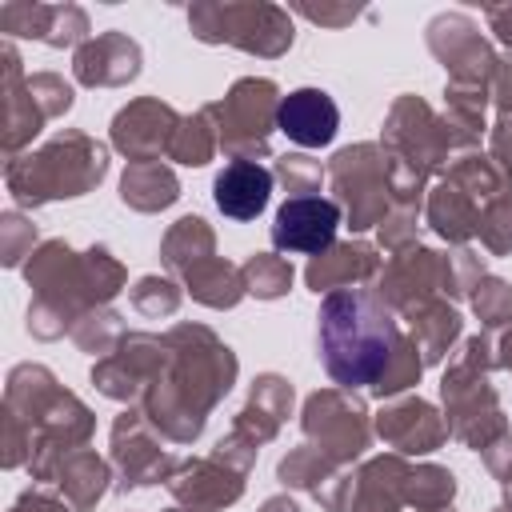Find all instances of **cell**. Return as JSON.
<instances>
[{"instance_id":"ac0fdd59","label":"cell","mask_w":512,"mask_h":512,"mask_svg":"<svg viewBox=\"0 0 512 512\" xmlns=\"http://www.w3.org/2000/svg\"><path fill=\"white\" fill-rule=\"evenodd\" d=\"M180 120L184 116L168 100H160V96H136L124 108H116V116L108 124V140H112V148L128 164L160 160V156H168Z\"/></svg>"},{"instance_id":"7a4b0ae2","label":"cell","mask_w":512,"mask_h":512,"mask_svg":"<svg viewBox=\"0 0 512 512\" xmlns=\"http://www.w3.org/2000/svg\"><path fill=\"white\" fill-rule=\"evenodd\" d=\"M168 340V372L148 388L140 412L168 444H196L212 408L232 392L240 376L236 352L196 320H180L164 332Z\"/></svg>"},{"instance_id":"836d02e7","label":"cell","mask_w":512,"mask_h":512,"mask_svg":"<svg viewBox=\"0 0 512 512\" xmlns=\"http://www.w3.org/2000/svg\"><path fill=\"white\" fill-rule=\"evenodd\" d=\"M448 180H456L480 208H488L492 200H500V196H508L512 192V168H504L500 160H492L488 152H480V148H472V152H460L452 164H448V172H444Z\"/></svg>"},{"instance_id":"8d00e7d4","label":"cell","mask_w":512,"mask_h":512,"mask_svg":"<svg viewBox=\"0 0 512 512\" xmlns=\"http://www.w3.org/2000/svg\"><path fill=\"white\" fill-rule=\"evenodd\" d=\"M240 272H244L248 296H256V300H280L292 292V280H296L292 260H284L280 252H252L240 264Z\"/></svg>"},{"instance_id":"3957f363","label":"cell","mask_w":512,"mask_h":512,"mask_svg":"<svg viewBox=\"0 0 512 512\" xmlns=\"http://www.w3.org/2000/svg\"><path fill=\"white\" fill-rule=\"evenodd\" d=\"M24 280L32 288L28 332L36 340H60L84 312L108 308L120 296V288L128 284V268L112 256L108 244L76 252L68 240H44L28 256Z\"/></svg>"},{"instance_id":"d6a6232c","label":"cell","mask_w":512,"mask_h":512,"mask_svg":"<svg viewBox=\"0 0 512 512\" xmlns=\"http://www.w3.org/2000/svg\"><path fill=\"white\" fill-rule=\"evenodd\" d=\"M212 256H216V232H212V224L204 216L188 212L176 224H168V232L160 240V264L172 276H184L188 268H196V264H204Z\"/></svg>"},{"instance_id":"6da1fadb","label":"cell","mask_w":512,"mask_h":512,"mask_svg":"<svg viewBox=\"0 0 512 512\" xmlns=\"http://www.w3.org/2000/svg\"><path fill=\"white\" fill-rule=\"evenodd\" d=\"M316 352L336 388L368 392L376 400L404 396L424 376L412 336L372 288H340L320 300Z\"/></svg>"},{"instance_id":"7402d4cb","label":"cell","mask_w":512,"mask_h":512,"mask_svg":"<svg viewBox=\"0 0 512 512\" xmlns=\"http://www.w3.org/2000/svg\"><path fill=\"white\" fill-rule=\"evenodd\" d=\"M292 404H296V388L288 376L280 372H260L252 384H248V396L244 404L236 408L232 416V436H240L244 444H252L256 452L264 444H272L284 428V420L292 416Z\"/></svg>"},{"instance_id":"e575fe53","label":"cell","mask_w":512,"mask_h":512,"mask_svg":"<svg viewBox=\"0 0 512 512\" xmlns=\"http://www.w3.org/2000/svg\"><path fill=\"white\" fill-rule=\"evenodd\" d=\"M220 152V132H216V120L196 108L192 116L180 120L176 136H172V148H168V160L184 164V168H204L212 156Z\"/></svg>"},{"instance_id":"9f6ffc18","label":"cell","mask_w":512,"mask_h":512,"mask_svg":"<svg viewBox=\"0 0 512 512\" xmlns=\"http://www.w3.org/2000/svg\"><path fill=\"white\" fill-rule=\"evenodd\" d=\"M500 492H504V508L512 512V480H508V484H500Z\"/></svg>"},{"instance_id":"ba28073f","label":"cell","mask_w":512,"mask_h":512,"mask_svg":"<svg viewBox=\"0 0 512 512\" xmlns=\"http://www.w3.org/2000/svg\"><path fill=\"white\" fill-rule=\"evenodd\" d=\"M280 100L284 96L268 76H240L220 100H208L204 112L216 120L220 152L228 160H268Z\"/></svg>"},{"instance_id":"f6af8a7d","label":"cell","mask_w":512,"mask_h":512,"mask_svg":"<svg viewBox=\"0 0 512 512\" xmlns=\"http://www.w3.org/2000/svg\"><path fill=\"white\" fill-rule=\"evenodd\" d=\"M480 244L488 256H508L512 252V192L492 200L484 212H480V228H476Z\"/></svg>"},{"instance_id":"f5cc1de1","label":"cell","mask_w":512,"mask_h":512,"mask_svg":"<svg viewBox=\"0 0 512 512\" xmlns=\"http://www.w3.org/2000/svg\"><path fill=\"white\" fill-rule=\"evenodd\" d=\"M488 156L512 168V112H500L488 128Z\"/></svg>"},{"instance_id":"d590c367","label":"cell","mask_w":512,"mask_h":512,"mask_svg":"<svg viewBox=\"0 0 512 512\" xmlns=\"http://www.w3.org/2000/svg\"><path fill=\"white\" fill-rule=\"evenodd\" d=\"M456 500V476L444 464L420 460L408 468V484H404V504L416 512H432V508H448Z\"/></svg>"},{"instance_id":"7bdbcfd3","label":"cell","mask_w":512,"mask_h":512,"mask_svg":"<svg viewBox=\"0 0 512 512\" xmlns=\"http://www.w3.org/2000/svg\"><path fill=\"white\" fill-rule=\"evenodd\" d=\"M36 248H40L36 244V224L16 208L0 212V264L4 268H24Z\"/></svg>"},{"instance_id":"8992f818","label":"cell","mask_w":512,"mask_h":512,"mask_svg":"<svg viewBox=\"0 0 512 512\" xmlns=\"http://www.w3.org/2000/svg\"><path fill=\"white\" fill-rule=\"evenodd\" d=\"M188 32L200 44H228L260 60H276L292 48V12L268 0H196L188 8Z\"/></svg>"},{"instance_id":"4dcf8cb0","label":"cell","mask_w":512,"mask_h":512,"mask_svg":"<svg viewBox=\"0 0 512 512\" xmlns=\"http://www.w3.org/2000/svg\"><path fill=\"white\" fill-rule=\"evenodd\" d=\"M180 200V180L176 172L164 164V160H140V164H128L124 176H120V204L132 208V212H164Z\"/></svg>"},{"instance_id":"c3c4849f","label":"cell","mask_w":512,"mask_h":512,"mask_svg":"<svg viewBox=\"0 0 512 512\" xmlns=\"http://www.w3.org/2000/svg\"><path fill=\"white\" fill-rule=\"evenodd\" d=\"M452 276H456V292H460V296H472V288L488 276L484 256H480L476 248H468V244L452 248Z\"/></svg>"},{"instance_id":"9a60e30c","label":"cell","mask_w":512,"mask_h":512,"mask_svg":"<svg viewBox=\"0 0 512 512\" xmlns=\"http://www.w3.org/2000/svg\"><path fill=\"white\" fill-rule=\"evenodd\" d=\"M168 340L156 332H128L116 352L92 364V384L116 404H140L148 388L168 372Z\"/></svg>"},{"instance_id":"2e32d148","label":"cell","mask_w":512,"mask_h":512,"mask_svg":"<svg viewBox=\"0 0 512 512\" xmlns=\"http://www.w3.org/2000/svg\"><path fill=\"white\" fill-rule=\"evenodd\" d=\"M424 44L444 64L448 84H480V88L492 84L500 52L468 12H436L424 28Z\"/></svg>"},{"instance_id":"11a10c76","label":"cell","mask_w":512,"mask_h":512,"mask_svg":"<svg viewBox=\"0 0 512 512\" xmlns=\"http://www.w3.org/2000/svg\"><path fill=\"white\" fill-rule=\"evenodd\" d=\"M256 512H300V504H296L288 492H276V496H268V500H264Z\"/></svg>"},{"instance_id":"b9f144b4","label":"cell","mask_w":512,"mask_h":512,"mask_svg":"<svg viewBox=\"0 0 512 512\" xmlns=\"http://www.w3.org/2000/svg\"><path fill=\"white\" fill-rule=\"evenodd\" d=\"M468 364L484 368L488 376L492 372H512V324L508 328H492V332H476L460 344V352Z\"/></svg>"},{"instance_id":"db71d44e","label":"cell","mask_w":512,"mask_h":512,"mask_svg":"<svg viewBox=\"0 0 512 512\" xmlns=\"http://www.w3.org/2000/svg\"><path fill=\"white\" fill-rule=\"evenodd\" d=\"M484 20H488V32L504 44V52H512V4H488Z\"/></svg>"},{"instance_id":"91938a15","label":"cell","mask_w":512,"mask_h":512,"mask_svg":"<svg viewBox=\"0 0 512 512\" xmlns=\"http://www.w3.org/2000/svg\"><path fill=\"white\" fill-rule=\"evenodd\" d=\"M492 512H508V508H504V504H500V508H492Z\"/></svg>"},{"instance_id":"ab89813d","label":"cell","mask_w":512,"mask_h":512,"mask_svg":"<svg viewBox=\"0 0 512 512\" xmlns=\"http://www.w3.org/2000/svg\"><path fill=\"white\" fill-rule=\"evenodd\" d=\"M276 184L288 188V196H320V184L328 180V164H320L308 152H284L272 164Z\"/></svg>"},{"instance_id":"1f68e13d","label":"cell","mask_w":512,"mask_h":512,"mask_svg":"<svg viewBox=\"0 0 512 512\" xmlns=\"http://www.w3.org/2000/svg\"><path fill=\"white\" fill-rule=\"evenodd\" d=\"M180 284H184V292H188L196 304L216 308V312H228V308H236V304L248 296L240 264H232V260H224V256H212V260L188 268V272L180 276Z\"/></svg>"},{"instance_id":"277c9868","label":"cell","mask_w":512,"mask_h":512,"mask_svg":"<svg viewBox=\"0 0 512 512\" xmlns=\"http://www.w3.org/2000/svg\"><path fill=\"white\" fill-rule=\"evenodd\" d=\"M4 408L12 416H20L24 428L32 432V460H28L32 484H52L60 460L88 448V440L96 432L92 408L72 388H64L52 376V368L32 364V360H24L8 372Z\"/></svg>"},{"instance_id":"816d5d0a","label":"cell","mask_w":512,"mask_h":512,"mask_svg":"<svg viewBox=\"0 0 512 512\" xmlns=\"http://www.w3.org/2000/svg\"><path fill=\"white\" fill-rule=\"evenodd\" d=\"M488 96H492V104H496V116H500V112H512V52H504V56L496 60Z\"/></svg>"},{"instance_id":"681fc988","label":"cell","mask_w":512,"mask_h":512,"mask_svg":"<svg viewBox=\"0 0 512 512\" xmlns=\"http://www.w3.org/2000/svg\"><path fill=\"white\" fill-rule=\"evenodd\" d=\"M8 512H76V508H72L56 488L32 484V488H24V492L16 496V504H12Z\"/></svg>"},{"instance_id":"4fadbf2b","label":"cell","mask_w":512,"mask_h":512,"mask_svg":"<svg viewBox=\"0 0 512 512\" xmlns=\"http://www.w3.org/2000/svg\"><path fill=\"white\" fill-rule=\"evenodd\" d=\"M372 292L396 312L408 316L416 304L432 300V296H448L456 300V276H452V248H428V244H412L396 256H388V264L380 268V276L372 280Z\"/></svg>"},{"instance_id":"680465c9","label":"cell","mask_w":512,"mask_h":512,"mask_svg":"<svg viewBox=\"0 0 512 512\" xmlns=\"http://www.w3.org/2000/svg\"><path fill=\"white\" fill-rule=\"evenodd\" d=\"M432 512H456V508H452V504H448V508H432Z\"/></svg>"},{"instance_id":"6f0895ef","label":"cell","mask_w":512,"mask_h":512,"mask_svg":"<svg viewBox=\"0 0 512 512\" xmlns=\"http://www.w3.org/2000/svg\"><path fill=\"white\" fill-rule=\"evenodd\" d=\"M164 512H188V508H180V504H176V508H164Z\"/></svg>"},{"instance_id":"83f0119b","label":"cell","mask_w":512,"mask_h":512,"mask_svg":"<svg viewBox=\"0 0 512 512\" xmlns=\"http://www.w3.org/2000/svg\"><path fill=\"white\" fill-rule=\"evenodd\" d=\"M408 328V336H412V344H416V352H420V360H424V368H432V364H444V356L452 352V344L460 340V332H464V316L456 312V304L448 300V296H432V300H424V304H416L408 316H400Z\"/></svg>"},{"instance_id":"d6986e66","label":"cell","mask_w":512,"mask_h":512,"mask_svg":"<svg viewBox=\"0 0 512 512\" xmlns=\"http://www.w3.org/2000/svg\"><path fill=\"white\" fill-rule=\"evenodd\" d=\"M344 212L332 196H288L272 220V248L280 256H320L336 244Z\"/></svg>"},{"instance_id":"60d3db41","label":"cell","mask_w":512,"mask_h":512,"mask_svg":"<svg viewBox=\"0 0 512 512\" xmlns=\"http://www.w3.org/2000/svg\"><path fill=\"white\" fill-rule=\"evenodd\" d=\"M476 320H480V332H492V328H508L512 324V284L500 280V276H484L472 296H468Z\"/></svg>"},{"instance_id":"603a6c76","label":"cell","mask_w":512,"mask_h":512,"mask_svg":"<svg viewBox=\"0 0 512 512\" xmlns=\"http://www.w3.org/2000/svg\"><path fill=\"white\" fill-rule=\"evenodd\" d=\"M140 64H144L140 44L128 32L108 28L72 52V80L84 88H124L140 76Z\"/></svg>"},{"instance_id":"7c38bea8","label":"cell","mask_w":512,"mask_h":512,"mask_svg":"<svg viewBox=\"0 0 512 512\" xmlns=\"http://www.w3.org/2000/svg\"><path fill=\"white\" fill-rule=\"evenodd\" d=\"M300 432L324 456H332L340 464H356L364 456V448L372 444V412H368L360 392H348L336 384L316 388L304 396Z\"/></svg>"},{"instance_id":"f35d334b","label":"cell","mask_w":512,"mask_h":512,"mask_svg":"<svg viewBox=\"0 0 512 512\" xmlns=\"http://www.w3.org/2000/svg\"><path fill=\"white\" fill-rule=\"evenodd\" d=\"M128 300H132V308H136L140 316H148V320H168V316L180 312L184 284H176L172 276L148 272V276H140V280L128 288Z\"/></svg>"},{"instance_id":"bcb514c9","label":"cell","mask_w":512,"mask_h":512,"mask_svg":"<svg viewBox=\"0 0 512 512\" xmlns=\"http://www.w3.org/2000/svg\"><path fill=\"white\" fill-rule=\"evenodd\" d=\"M28 92L44 112V120H60L76 104V92L60 72H28Z\"/></svg>"},{"instance_id":"7dc6e473","label":"cell","mask_w":512,"mask_h":512,"mask_svg":"<svg viewBox=\"0 0 512 512\" xmlns=\"http://www.w3.org/2000/svg\"><path fill=\"white\" fill-rule=\"evenodd\" d=\"M420 220H424V208H392L384 216V224L376 228V240L384 252H404L412 244H420Z\"/></svg>"},{"instance_id":"ee69618b","label":"cell","mask_w":512,"mask_h":512,"mask_svg":"<svg viewBox=\"0 0 512 512\" xmlns=\"http://www.w3.org/2000/svg\"><path fill=\"white\" fill-rule=\"evenodd\" d=\"M48 24H52V4H28V0L0 4V32L8 40L12 36H28V40H40L44 44Z\"/></svg>"},{"instance_id":"8fae6325","label":"cell","mask_w":512,"mask_h":512,"mask_svg":"<svg viewBox=\"0 0 512 512\" xmlns=\"http://www.w3.org/2000/svg\"><path fill=\"white\" fill-rule=\"evenodd\" d=\"M328 188L332 200L340 204L344 220L352 232L380 228L384 216L392 212V188H388V156L380 144L360 140L340 148L328 160Z\"/></svg>"},{"instance_id":"30bf717a","label":"cell","mask_w":512,"mask_h":512,"mask_svg":"<svg viewBox=\"0 0 512 512\" xmlns=\"http://www.w3.org/2000/svg\"><path fill=\"white\" fill-rule=\"evenodd\" d=\"M380 148L392 160H404L412 168H420L428 180L444 176L448 164L460 156V144L448 128V120L416 92H404L392 100L384 128H380Z\"/></svg>"},{"instance_id":"ffe728a7","label":"cell","mask_w":512,"mask_h":512,"mask_svg":"<svg viewBox=\"0 0 512 512\" xmlns=\"http://www.w3.org/2000/svg\"><path fill=\"white\" fill-rule=\"evenodd\" d=\"M276 480L284 488L308 492L324 512H348L352 504V488H356V472L352 464H340L332 456H324L316 444H296L280 456L276 464Z\"/></svg>"},{"instance_id":"5b68a950","label":"cell","mask_w":512,"mask_h":512,"mask_svg":"<svg viewBox=\"0 0 512 512\" xmlns=\"http://www.w3.org/2000/svg\"><path fill=\"white\" fill-rule=\"evenodd\" d=\"M108 176V144L80 128L48 136L40 148L4 164V188L20 208H40L52 200H76L100 188Z\"/></svg>"},{"instance_id":"f1b7e54d","label":"cell","mask_w":512,"mask_h":512,"mask_svg":"<svg viewBox=\"0 0 512 512\" xmlns=\"http://www.w3.org/2000/svg\"><path fill=\"white\" fill-rule=\"evenodd\" d=\"M480 212H484V208H480L456 180H448V176H440V180L428 188V196H424V224H428L440 240H448L452 248H460V244H468V240L476 236Z\"/></svg>"},{"instance_id":"484cf974","label":"cell","mask_w":512,"mask_h":512,"mask_svg":"<svg viewBox=\"0 0 512 512\" xmlns=\"http://www.w3.org/2000/svg\"><path fill=\"white\" fill-rule=\"evenodd\" d=\"M272 184H276L272 168H264L256 160H228L212 180V200L228 220L248 224L268 208Z\"/></svg>"},{"instance_id":"44dd1931","label":"cell","mask_w":512,"mask_h":512,"mask_svg":"<svg viewBox=\"0 0 512 512\" xmlns=\"http://www.w3.org/2000/svg\"><path fill=\"white\" fill-rule=\"evenodd\" d=\"M0 56H4V80H0V148H4V164H8L16 156H24V148L40 136V128L48 120L36 108L32 92H28V72L20 64L16 44L4 40Z\"/></svg>"},{"instance_id":"cb8c5ba5","label":"cell","mask_w":512,"mask_h":512,"mask_svg":"<svg viewBox=\"0 0 512 512\" xmlns=\"http://www.w3.org/2000/svg\"><path fill=\"white\" fill-rule=\"evenodd\" d=\"M380 268H384V256H380L376 244H368V240H336L332 248H324L320 256L308 260L304 284L316 296H328V292L360 288V284L376 280Z\"/></svg>"},{"instance_id":"74e56055","label":"cell","mask_w":512,"mask_h":512,"mask_svg":"<svg viewBox=\"0 0 512 512\" xmlns=\"http://www.w3.org/2000/svg\"><path fill=\"white\" fill-rule=\"evenodd\" d=\"M68 336H72V344H76L80 352H92V356L100 360V356L116 352V344L128 336V324H124V316L112 312V308H92V312H84V316L72 324Z\"/></svg>"},{"instance_id":"4316f807","label":"cell","mask_w":512,"mask_h":512,"mask_svg":"<svg viewBox=\"0 0 512 512\" xmlns=\"http://www.w3.org/2000/svg\"><path fill=\"white\" fill-rule=\"evenodd\" d=\"M408 468H412L408 456H396V452H380V456L360 460L348 512H400Z\"/></svg>"},{"instance_id":"e0dca14e","label":"cell","mask_w":512,"mask_h":512,"mask_svg":"<svg viewBox=\"0 0 512 512\" xmlns=\"http://www.w3.org/2000/svg\"><path fill=\"white\" fill-rule=\"evenodd\" d=\"M372 436L384 448H392L396 456H428V452L444 448L448 424L432 400L404 392V396L380 400V412L372 416Z\"/></svg>"},{"instance_id":"f907efd6","label":"cell","mask_w":512,"mask_h":512,"mask_svg":"<svg viewBox=\"0 0 512 512\" xmlns=\"http://www.w3.org/2000/svg\"><path fill=\"white\" fill-rule=\"evenodd\" d=\"M288 12H296L312 24H324V28H344L360 16V8H348V4H292Z\"/></svg>"},{"instance_id":"d4e9b609","label":"cell","mask_w":512,"mask_h":512,"mask_svg":"<svg viewBox=\"0 0 512 512\" xmlns=\"http://www.w3.org/2000/svg\"><path fill=\"white\" fill-rule=\"evenodd\" d=\"M276 132L300 148H328L340 132V108L324 88H296L280 100Z\"/></svg>"},{"instance_id":"5bb4252c","label":"cell","mask_w":512,"mask_h":512,"mask_svg":"<svg viewBox=\"0 0 512 512\" xmlns=\"http://www.w3.org/2000/svg\"><path fill=\"white\" fill-rule=\"evenodd\" d=\"M164 444L168 440L148 424V416L140 408H124L108 428V460L116 472V492L168 484L180 456H172Z\"/></svg>"},{"instance_id":"f546056e","label":"cell","mask_w":512,"mask_h":512,"mask_svg":"<svg viewBox=\"0 0 512 512\" xmlns=\"http://www.w3.org/2000/svg\"><path fill=\"white\" fill-rule=\"evenodd\" d=\"M112 480H116L112 460H104L96 448H80V452H72V456L60 460V468H56V476H52L48 488H56L76 512H92L104 500V492L116 488Z\"/></svg>"},{"instance_id":"52a82bcc","label":"cell","mask_w":512,"mask_h":512,"mask_svg":"<svg viewBox=\"0 0 512 512\" xmlns=\"http://www.w3.org/2000/svg\"><path fill=\"white\" fill-rule=\"evenodd\" d=\"M252 464H256V448L224 432L208 456H180L164 488L188 512H224L244 496Z\"/></svg>"},{"instance_id":"9c48e42d","label":"cell","mask_w":512,"mask_h":512,"mask_svg":"<svg viewBox=\"0 0 512 512\" xmlns=\"http://www.w3.org/2000/svg\"><path fill=\"white\" fill-rule=\"evenodd\" d=\"M440 404H444V424L448 436L472 452L492 448L500 436H508V416L504 404L492 388V376L464 356H452V364L440 376Z\"/></svg>"}]
</instances>
